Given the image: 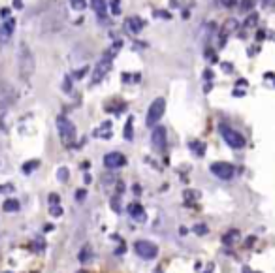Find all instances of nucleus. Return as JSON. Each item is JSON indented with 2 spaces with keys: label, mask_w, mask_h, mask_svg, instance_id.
<instances>
[{
  "label": "nucleus",
  "mask_w": 275,
  "mask_h": 273,
  "mask_svg": "<svg viewBox=\"0 0 275 273\" xmlns=\"http://www.w3.org/2000/svg\"><path fill=\"white\" fill-rule=\"evenodd\" d=\"M19 72H21V76L23 79H29L34 74V55L32 51L29 49L27 44H21L19 46Z\"/></svg>",
  "instance_id": "f257e3e1"
},
{
  "label": "nucleus",
  "mask_w": 275,
  "mask_h": 273,
  "mask_svg": "<svg viewBox=\"0 0 275 273\" xmlns=\"http://www.w3.org/2000/svg\"><path fill=\"white\" fill-rule=\"evenodd\" d=\"M220 132H222L224 141H226L232 149H243L245 147L243 134H239L237 130H234V128H228L226 125H220Z\"/></svg>",
  "instance_id": "f03ea898"
},
{
  "label": "nucleus",
  "mask_w": 275,
  "mask_h": 273,
  "mask_svg": "<svg viewBox=\"0 0 275 273\" xmlns=\"http://www.w3.org/2000/svg\"><path fill=\"white\" fill-rule=\"evenodd\" d=\"M166 111V100L164 98H157V100L151 102L149 106V111H147V126H153L157 125L158 121L162 119Z\"/></svg>",
  "instance_id": "7ed1b4c3"
},
{
  "label": "nucleus",
  "mask_w": 275,
  "mask_h": 273,
  "mask_svg": "<svg viewBox=\"0 0 275 273\" xmlns=\"http://www.w3.org/2000/svg\"><path fill=\"white\" fill-rule=\"evenodd\" d=\"M134 250L138 256H142L143 260H153L157 258L158 254V247L153 241H145V239H140V241L134 243Z\"/></svg>",
  "instance_id": "20e7f679"
},
{
  "label": "nucleus",
  "mask_w": 275,
  "mask_h": 273,
  "mask_svg": "<svg viewBox=\"0 0 275 273\" xmlns=\"http://www.w3.org/2000/svg\"><path fill=\"white\" fill-rule=\"evenodd\" d=\"M209 170H211V173L215 177H219V179L222 181L232 179L234 173H236V168L228 162H213L211 166H209Z\"/></svg>",
  "instance_id": "39448f33"
},
{
  "label": "nucleus",
  "mask_w": 275,
  "mask_h": 273,
  "mask_svg": "<svg viewBox=\"0 0 275 273\" xmlns=\"http://www.w3.org/2000/svg\"><path fill=\"white\" fill-rule=\"evenodd\" d=\"M57 128H59V134H61V138L64 141H72L76 138V126H74V123H72L70 119L61 115V117L57 119Z\"/></svg>",
  "instance_id": "423d86ee"
},
{
  "label": "nucleus",
  "mask_w": 275,
  "mask_h": 273,
  "mask_svg": "<svg viewBox=\"0 0 275 273\" xmlns=\"http://www.w3.org/2000/svg\"><path fill=\"white\" fill-rule=\"evenodd\" d=\"M111 66V59H102L100 63L95 66V70H93V76H91V85H98L100 81H102L104 78H106V74H108V70H110Z\"/></svg>",
  "instance_id": "0eeeda50"
},
{
  "label": "nucleus",
  "mask_w": 275,
  "mask_h": 273,
  "mask_svg": "<svg viewBox=\"0 0 275 273\" xmlns=\"http://www.w3.org/2000/svg\"><path fill=\"white\" fill-rule=\"evenodd\" d=\"M166 141H168V136H166L164 126L153 128V132H151V143H153V147L157 149V151H164Z\"/></svg>",
  "instance_id": "6e6552de"
},
{
  "label": "nucleus",
  "mask_w": 275,
  "mask_h": 273,
  "mask_svg": "<svg viewBox=\"0 0 275 273\" xmlns=\"http://www.w3.org/2000/svg\"><path fill=\"white\" fill-rule=\"evenodd\" d=\"M126 164V158L123 153H117V151H113V153H108V155L104 156V166L106 168H110V170H117V168H123Z\"/></svg>",
  "instance_id": "1a4fd4ad"
},
{
  "label": "nucleus",
  "mask_w": 275,
  "mask_h": 273,
  "mask_svg": "<svg viewBox=\"0 0 275 273\" xmlns=\"http://www.w3.org/2000/svg\"><path fill=\"white\" fill-rule=\"evenodd\" d=\"M128 215L134 218V220H138V222H145V209H143L140 203H130L128 205Z\"/></svg>",
  "instance_id": "9d476101"
},
{
  "label": "nucleus",
  "mask_w": 275,
  "mask_h": 273,
  "mask_svg": "<svg viewBox=\"0 0 275 273\" xmlns=\"http://www.w3.org/2000/svg\"><path fill=\"white\" fill-rule=\"evenodd\" d=\"M91 6H93V12H96L98 17H104L108 14V2L106 0H91Z\"/></svg>",
  "instance_id": "9b49d317"
},
{
  "label": "nucleus",
  "mask_w": 275,
  "mask_h": 273,
  "mask_svg": "<svg viewBox=\"0 0 275 273\" xmlns=\"http://www.w3.org/2000/svg\"><path fill=\"white\" fill-rule=\"evenodd\" d=\"M126 27L132 32H140L143 29V21L140 17H128V19H126Z\"/></svg>",
  "instance_id": "f8f14e48"
},
{
  "label": "nucleus",
  "mask_w": 275,
  "mask_h": 273,
  "mask_svg": "<svg viewBox=\"0 0 275 273\" xmlns=\"http://www.w3.org/2000/svg\"><path fill=\"white\" fill-rule=\"evenodd\" d=\"M19 209V202L14 200V198H10L6 202L2 203V211H6V213H14V211Z\"/></svg>",
  "instance_id": "ddd939ff"
},
{
  "label": "nucleus",
  "mask_w": 275,
  "mask_h": 273,
  "mask_svg": "<svg viewBox=\"0 0 275 273\" xmlns=\"http://www.w3.org/2000/svg\"><path fill=\"white\" fill-rule=\"evenodd\" d=\"M239 237H241V235H239V230H230V232H228V234L222 237V241L226 243V245H234V243H236Z\"/></svg>",
  "instance_id": "4468645a"
},
{
  "label": "nucleus",
  "mask_w": 275,
  "mask_h": 273,
  "mask_svg": "<svg viewBox=\"0 0 275 273\" xmlns=\"http://www.w3.org/2000/svg\"><path fill=\"white\" fill-rule=\"evenodd\" d=\"M190 149H192V151H194V153H196L198 156H204L205 155V145L204 143H202V141H192V143H190Z\"/></svg>",
  "instance_id": "2eb2a0df"
},
{
  "label": "nucleus",
  "mask_w": 275,
  "mask_h": 273,
  "mask_svg": "<svg viewBox=\"0 0 275 273\" xmlns=\"http://www.w3.org/2000/svg\"><path fill=\"white\" fill-rule=\"evenodd\" d=\"M237 27V21L236 19H228L226 23H224V29H222V36L226 34V32H232L234 29Z\"/></svg>",
  "instance_id": "dca6fc26"
},
{
  "label": "nucleus",
  "mask_w": 275,
  "mask_h": 273,
  "mask_svg": "<svg viewBox=\"0 0 275 273\" xmlns=\"http://www.w3.org/2000/svg\"><path fill=\"white\" fill-rule=\"evenodd\" d=\"M40 166V162L38 160H31V162H27V164H23V172L25 173H31L32 170H36Z\"/></svg>",
  "instance_id": "f3484780"
},
{
  "label": "nucleus",
  "mask_w": 275,
  "mask_h": 273,
  "mask_svg": "<svg viewBox=\"0 0 275 273\" xmlns=\"http://www.w3.org/2000/svg\"><path fill=\"white\" fill-rule=\"evenodd\" d=\"M125 138H126V140H132V117H128V121H126Z\"/></svg>",
  "instance_id": "a211bd4d"
},
{
  "label": "nucleus",
  "mask_w": 275,
  "mask_h": 273,
  "mask_svg": "<svg viewBox=\"0 0 275 273\" xmlns=\"http://www.w3.org/2000/svg\"><path fill=\"white\" fill-rule=\"evenodd\" d=\"M192 232L196 235H205L207 232H209V228L205 226V224H196V226L192 228Z\"/></svg>",
  "instance_id": "6ab92c4d"
},
{
  "label": "nucleus",
  "mask_w": 275,
  "mask_h": 273,
  "mask_svg": "<svg viewBox=\"0 0 275 273\" xmlns=\"http://www.w3.org/2000/svg\"><path fill=\"white\" fill-rule=\"evenodd\" d=\"M89 256H91V249H89V245H85V247L81 249V252H79V260H81V262H87Z\"/></svg>",
  "instance_id": "aec40b11"
},
{
  "label": "nucleus",
  "mask_w": 275,
  "mask_h": 273,
  "mask_svg": "<svg viewBox=\"0 0 275 273\" xmlns=\"http://www.w3.org/2000/svg\"><path fill=\"white\" fill-rule=\"evenodd\" d=\"M2 27H4V32H6V36H10V34L14 32V19H8V21L2 25Z\"/></svg>",
  "instance_id": "412c9836"
},
{
  "label": "nucleus",
  "mask_w": 275,
  "mask_h": 273,
  "mask_svg": "<svg viewBox=\"0 0 275 273\" xmlns=\"http://www.w3.org/2000/svg\"><path fill=\"white\" fill-rule=\"evenodd\" d=\"M68 175H70V173H68V170H66V168H61V170H59V173H57L59 181H68Z\"/></svg>",
  "instance_id": "4be33fe9"
},
{
  "label": "nucleus",
  "mask_w": 275,
  "mask_h": 273,
  "mask_svg": "<svg viewBox=\"0 0 275 273\" xmlns=\"http://www.w3.org/2000/svg\"><path fill=\"white\" fill-rule=\"evenodd\" d=\"M110 4H111V14H113V16H119V14H121V8H119V0H111Z\"/></svg>",
  "instance_id": "5701e85b"
},
{
  "label": "nucleus",
  "mask_w": 275,
  "mask_h": 273,
  "mask_svg": "<svg viewBox=\"0 0 275 273\" xmlns=\"http://www.w3.org/2000/svg\"><path fill=\"white\" fill-rule=\"evenodd\" d=\"M70 2H72V8H76V10L85 8V0H70Z\"/></svg>",
  "instance_id": "b1692460"
},
{
  "label": "nucleus",
  "mask_w": 275,
  "mask_h": 273,
  "mask_svg": "<svg viewBox=\"0 0 275 273\" xmlns=\"http://www.w3.org/2000/svg\"><path fill=\"white\" fill-rule=\"evenodd\" d=\"M51 215H53V217H61V215H63V207H59V205H51Z\"/></svg>",
  "instance_id": "393cba45"
},
{
  "label": "nucleus",
  "mask_w": 275,
  "mask_h": 273,
  "mask_svg": "<svg viewBox=\"0 0 275 273\" xmlns=\"http://www.w3.org/2000/svg\"><path fill=\"white\" fill-rule=\"evenodd\" d=\"M252 4H254V0H241V8H243V12H247V10L252 8Z\"/></svg>",
  "instance_id": "a878e982"
},
{
  "label": "nucleus",
  "mask_w": 275,
  "mask_h": 273,
  "mask_svg": "<svg viewBox=\"0 0 275 273\" xmlns=\"http://www.w3.org/2000/svg\"><path fill=\"white\" fill-rule=\"evenodd\" d=\"M85 196H87V192L83 190V188H81V190H78V192H76V200H78V202H83V200H85Z\"/></svg>",
  "instance_id": "bb28decb"
},
{
  "label": "nucleus",
  "mask_w": 275,
  "mask_h": 273,
  "mask_svg": "<svg viewBox=\"0 0 275 273\" xmlns=\"http://www.w3.org/2000/svg\"><path fill=\"white\" fill-rule=\"evenodd\" d=\"M0 192H2V194H8V192H14V187H12V185H2V187H0Z\"/></svg>",
  "instance_id": "cd10ccee"
},
{
  "label": "nucleus",
  "mask_w": 275,
  "mask_h": 273,
  "mask_svg": "<svg viewBox=\"0 0 275 273\" xmlns=\"http://www.w3.org/2000/svg\"><path fill=\"white\" fill-rule=\"evenodd\" d=\"M49 205H59V196L49 194Z\"/></svg>",
  "instance_id": "c85d7f7f"
},
{
  "label": "nucleus",
  "mask_w": 275,
  "mask_h": 273,
  "mask_svg": "<svg viewBox=\"0 0 275 273\" xmlns=\"http://www.w3.org/2000/svg\"><path fill=\"white\" fill-rule=\"evenodd\" d=\"M185 198H187V200H192V198H200V194H198V192H192V190H187V192H185Z\"/></svg>",
  "instance_id": "c756f323"
},
{
  "label": "nucleus",
  "mask_w": 275,
  "mask_h": 273,
  "mask_svg": "<svg viewBox=\"0 0 275 273\" xmlns=\"http://www.w3.org/2000/svg\"><path fill=\"white\" fill-rule=\"evenodd\" d=\"M256 19H258V16H251V17H249V19H247V25H249V27H251V25L254 23V21H256Z\"/></svg>",
  "instance_id": "7c9ffc66"
},
{
  "label": "nucleus",
  "mask_w": 275,
  "mask_h": 273,
  "mask_svg": "<svg viewBox=\"0 0 275 273\" xmlns=\"http://www.w3.org/2000/svg\"><path fill=\"white\" fill-rule=\"evenodd\" d=\"M64 91H66V93H70V79L66 78V81H64Z\"/></svg>",
  "instance_id": "2f4dec72"
},
{
  "label": "nucleus",
  "mask_w": 275,
  "mask_h": 273,
  "mask_svg": "<svg viewBox=\"0 0 275 273\" xmlns=\"http://www.w3.org/2000/svg\"><path fill=\"white\" fill-rule=\"evenodd\" d=\"M8 12H10V10H8V8L0 10V16H2V17H8Z\"/></svg>",
  "instance_id": "473e14b6"
},
{
  "label": "nucleus",
  "mask_w": 275,
  "mask_h": 273,
  "mask_svg": "<svg viewBox=\"0 0 275 273\" xmlns=\"http://www.w3.org/2000/svg\"><path fill=\"white\" fill-rule=\"evenodd\" d=\"M222 2H224L226 6H234V4H236V0H222Z\"/></svg>",
  "instance_id": "72a5a7b5"
},
{
  "label": "nucleus",
  "mask_w": 275,
  "mask_h": 273,
  "mask_svg": "<svg viewBox=\"0 0 275 273\" xmlns=\"http://www.w3.org/2000/svg\"><path fill=\"white\" fill-rule=\"evenodd\" d=\"M222 68H224L226 72H232V64H226V63H224V64H222Z\"/></svg>",
  "instance_id": "f704fd0d"
}]
</instances>
